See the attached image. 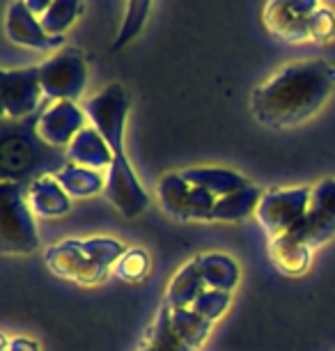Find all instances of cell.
Returning a JSON list of instances; mask_svg holds the SVG:
<instances>
[{
    "label": "cell",
    "instance_id": "obj_27",
    "mask_svg": "<svg viewBox=\"0 0 335 351\" xmlns=\"http://www.w3.org/2000/svg\"><path fill=\"white\" fill-rule=\"evenodd\" d=\"M227 301H229V294L227 291H221V289H207L205 294L200 296L198 301L190 306V310H195L200 317H205L207 322H214L216 317L223 315V310L227 308Z\"/></svg>",
    "mask_w": 335,
    "mask_h": 351
},
{
    "label": "cell",
    "instance_id": "obj_10",
    "mask_svg": "<svg viewBox=\"0 0 335 351\" xmlns=\"http://www.w3.org/2000/svg\"><path fill=\"white\" fill-rule=\"evenodd\" d=\"M103 193L113 202V207L127 218L140 216L149 207L147 191L142 189V184L138 180L136 170L131 168V161L127 156H115L113 163L108 165Z\"/></svg>",
    "mask_w": 335,
    "mask_h": 351
},
{
    "label": "cell",
    "instance_id": "obj_15",
    "mask_svg": "<svg viewBox=\"0 0 335 351\" xmlns=\"http://www.w3.org/2000/svg\"><path fill=\"white\" fill-rule=\"evenodd\" d=\"M179 175L188 184H193V186L209 191V193L214 197H219V200L251 186V182H248L246 177H241L239 172H232L225 168H186V170H182Z\"/></svg>",
    "mask_w": 335,
    "mask_h": 351
},
{
    "label": "cell",
    "instance_id": "obj_28",
    "mask_svg": "<svg viewBox=\"0 0 335 351\" xmlns=\"http://www.w3.org/2000/svg\"><path fill=\"white\" fill-rule=\"evenodd\" d=\"M14 158H18V172H23L32 163V147L23 138H10L3 143V170L8 175V170L14 165Z\"/></svg>",
    "mask_w": 335,
    "mask_h": 351
},
{
    "label": "cell",
    "instance_id": "obj_24",
    "mask_svg": "<svg viewBox=\"0 0 335 351\" xmlns=\"http://www.w3.org/2000/svg\"><path fill=\"white\" fill-rule=\"evenodd\" d=\"M83 0H53L51 8L39 16L44 30L53 37H62V32L76 21L81 14Z\"/></svg>",
    "mask_w": 335,
    "mask_h": 351
},
{
    "label": "cell",
    "instance_id": "obj_17",
    "mask_svg": "<svg viewBox=\"0 0 335 351\" xmlns=\"http://www.w3.org/2000/svg\"><path fill=\"white\" fill-rule=\"evenodd\" d=\"M30 204L37 214L42 216H60L69 211V195L60 184L55 182L53 175L39 177L30 186Z\"/></svg>",
    "mask_w": 335,
    "mask_h": 351
},
{
    "label": "cell",
    "instance_id": "obj_20",
    "mask_svg": "<svg viewBox=\"0 0 335 351\" xmlns=\"http://www.w3.org/2000/svg\"><path fill=\"white\" fill-rule=\"evenodd\" d=\"M260 200H262L260 189H255L251 184V186L236 191V193H232V195L221 197L214 207L212 221H239V218L258 211Z\"/></svg>",
    "mask_w": 335,
    "mask_h": 351
},
{
    "label": "cell",
    "instance_id": "obj_22",
    "mask_svg": "<svg viewBox=\"0 0 335 351\" xmlns=\"http://www.w3.org/2000/svg\"><path fill=\"white\" fill-rule=\"evenodd\" d=\"M198 267H200V274H202V278H205L209 289L229 291L234 287L236 278H239V271H236L234 262L229 260V257H223V255L198 257Z\"/></svg>",
    "mask_w": 335,
    "mask_h": 351
},
{
    "label": "cell",
    "instance_id": "obj_21",
    "mask_svg": "<svg viewBox=\"0 0 335 351\" xmlns=\"http://www.w3.org/2000/svg\"><path fill=\"white\" fill-rule=\"evenodd\" d=\"M170 322H173V328L179 335V340L188 344L190 349L205 342L209 328H212V322H207L205 317H200L190 308H170Z\"/></svg>",
    "mask_w": 335,
    "mask_h": 351
},
{
    "label": "cell",
    "instance_id": "obj_25",
    "mask_svg": "<svg viewBox=\"0 0 335 351\" xmlns=\"http://www.w3.org/2000/svg\"><path fill=\"white\" fill-rule=\"evenodd\" d=\"M147 271H149V255L140 248L127 250V253L115 262V274L120 276L122 280H129V282L145 278Z\"/></svg>",
    "mask_w": 335,
    "mask_h": 351
},
{
    "label": "cell",
    "instance_id": "obj_13",
    "mask_svg": "<svg viewBox=\"0 0 335 351\" xmlns=\"http://www.w3.org/2000/svg\"><path fill=\"white\" fill-rule=\"evenodd\" d=\"M5 32L14 44L35 51H55L64 44V37H53L44 30L42 21L32 14L25 0H12L5 19Z\"/></svg>",
    "mask_w": 335,
    "mask_h": 351
},
{
    "label": "cell",
    "instance_id": "obj_26",
    "mask_svg": "<svg viewBox=\"0 0 335 351\" xmlns=\"http://www.w3.org/2000/svg\"><path fill=\"white\" fill-rule=\"evenodd\" d=\"M308 39L317 44H326L335 39V12L331 8H319L310 19Z\"/></svg>",
    "mask_w": 335,
    "mask_h": 351
},
{
    "label": "cell",
    "instance_id": "obj_5",
    "mask_svg": "<svg viewBox=\"0 0 335 351\" xmlns=\"http://www.w3.org/2000/svg\"><path fill=\"white\" fill-rule=\"evenodd\" d=\"M83 110L92 127L99 131L108 147L113 149V154L127 156L124 154V131H127L129 117V97L122 85H106L101 92H97L95 97H90L83 104Z\"/></svg>",
    "mask_w": 335,
    "mask_h": 351
},
{
    "label": "cell",
    "instance_id": "obj_19",
    "mask_svg": "<svg viewBox=\"0 0 335 351\" xmlns=\"http://www.w3.org/2000/svg\"><path fill=\"white\" fill-rule=\"evenodd\" d=\"M271 260L275 262L282 274H303L308 262H310V248L306 243H301L294 237H280V239L271 241Z\"/></svg>",
    "mask_w": 335,
    "mask_h": 351
},
{
    "label": "cell",
    "instance_id": "obj_3",
    "mask_svg": "<svg viewBox=\"0 0 335 351\" xmlns=\"http://www.w3.org/2000/svg\"><path fill=\"white\" fill-rule=\"evenodd\" d=\"M0 248L5 253H21L28 255L39 246V237L32 211L21 195L18 184L5 180L0 184Z\"/></svg>",
    "mask_w": 335,
    "mask_h": 351
},
{
    "label": "cell",
    "instance_id": "obj_14",
    "mask_svg": "<svg viewBox=\"0 0 335 351\" xmlns=\"http://www.w3.org/2000/svg\"><path fill=\"white\" fill-rule=\"evenodd\" d=\"M67 156L71 163L85 165V168H103V165L113 163V149L108 147V143L103 141V136L95 127H85L78 131V136L71 141Z\"/></svg>",
    "mask_w": 335,
    "mask_h": 351
},
{
    "label": "cell",
    "instance_id": "obj_11",
    "mask_svg": "<svg viewBox=\"0 0 335 351\" xmlns=\"http://www.w3.org/2000/svg\"><path fill=\"white\" fill-rule=\"evenodd\" d=\"M44 90L39 83V67L5 69L0 76V97H3V115L10 120H23L37 110Z\"/></svg>",
    "mask_w": 335,
    "mask_h": 351
},
{
    "label": "cell",
    "instance_id": "obj_2",
    "mask_svg": "<svg viewBox=\"0 0 335 351\" xmlns=\"http://www.w3.org/2000/svg\"><path fill=\"white\" fill-rule=\"evenodd\" d=\"M124 253L127 250L115 239H69L46 250L44 262L55 276L81 285H97L108 276L110 264H115Z\"/></svg>",
    "mask_w": 335,
    "mask_h": 351
},
{
    "label": "cell",
    "instance_id": "obj_6",
    "mask_svg": "<svg viewBox=\"0 0 335 351\" xmlns=\"http://www.w3.org/2000/svg\"><path fill=\"white\" fill-rule=\"evenodd\" d=\"M312 189L301 186V189H273L269 193L262 195L258 218L262 228L269 232V237L280 239V237L292 234L299 228V223L303 221L310 207Z\"/></svg>",
    "mask_w": 335,
    "mask_h": 351
},
{
    "label": "cell",
    "instance_id": "obj_30",
    "mask_svg": "<svg viewBox=\"0 0 335 351\" xmlns=\"http://www.w3.org/2000/svg\"><path fill=\"white\" fill-rule=\"evenodd\" d=\"M51 3H53V0H25V5L30 8L32 14H44V12L51 8Z\"/></svg>",
    "mask_w": 335,
    "mask_h": 351
},
{
    "label": "cell",
    "instance_id": "obj_9",
    "mask_svg": "<svg viewBox=\"0 0 335 351\" xmlns=\"http://www.w3.org/2000/svg\"><path fill=\"white\" fill-rule=\"evenodd\" d=\"M290 237L310 250L335 237V180H324L312 189L308 214Z\"/></svg>",
    "mask_w": 335,
    "mask_h": 351
},
{
    "label": "cell",
    "instance_id": "obj_16",
    "mask_svg": "<svg viewBox=\"0 0 335 351\" xmlns=\"http://www.w3.org/2000/svg\"><path fill=\"white\" fill-rule=\"evenodd\" d=\"M207 289L209 287H207L205 278H202V274H200L198 257H195L193 262H188L186 267H182L179 274L173 278V282H170V291L166 296V303L170 308H190Z\"/></svg>",
    "mask_w": 335,
    "mask_h": 351
},
{
    "label": "cell",
    "instance_id": "obj_12",
    "mask_svg": "<svg viewBox=\"0 0 335 351\" xmlns=\"http://www.w3.org/2000/svg\"><path fill=\"white\" fill-rule=\"evenodd\" d=\"M85 120H88L85 110L78 108L74 101H53L42 110L35 131L46 145L62 147V145H71L78 131L85 129Z\"/></svg>",
    "mask_w": 335,
    "mask_h": 351
},
{
    "label": "cell",
    "instance_id": "obj_18",
    "mask_svg": "<svg viewBox=\"0 0 335 351\" xmlns=\"http://www.w3.org/2000/svg\"><path fill=\"white\" fill-rule=\"evenodd\" d=\"M55 182L67 191V195L74 197H85L92 193H99V191L106 189V180L99 175L97 170L85 168V165H76V163H67L64 168L53 172Z\"/></svg>",
    "mask_w": 335,
    "mask_h": 351
},
{
    "label": "cell",
    "instance_id": "obj_4",
    "mask_svg": "<svg viewBox=\"0 0 335 351\" xmlns=\"http://www.w3.org/2000/svg\"><path fill=\"white\" fill-rule=\"evenodd\" d=\"M39 83L51 101H78L88 85V60L78 49H60L39 64Z\"/></svg>",
    "mask_w": 335,
    "mask_h": 351
},
{
    "label": "cell",
    "instance_id": "obj_29",
    "mask_svg": "<svg viewBox=\"0 0 335 351\" xmlns=\"http://www.w3.org/2000/svg\"><path fill=\"white\" fill-rule=\"evenodd\" d=\"M3 351H39V347L32 340H23V337H16L12 342L3 344Z\"/></svg>",
    "mask_w": 335,
    "mask_h": 351
},
{
    "label": "cell",
    "instance_id": "obj_8",
    "mask_svg": "<svg viewBox=\"0 0 335 351\" xmlns=\"http://www.w3.org/2000/svg\"><path fill=\"white\" fill-rule=\"evenodd\" d=\"M319 8V0H269L262 19L273 37L290 44H303L310 42L308 28Z\"/></svg>",
    "mask_w": 335,
    "mask_h": 351
},
{
    "label": "cell",
    "instance_id": "obj_7",
    "mask_svg": "<svg viewBox=\"0 0 335 351\" xmlns=\"http://www.w3.org/2000/svg\"><path fill=\"white\" fill-rule=\"evenodd\" d=\"M156 193L161 197L163 209L179 221H212L214 207L219 202V197H214L205 189L188 184L179 172L163 175Z\"/></svg>",
    "mask_w": 335,
    "mask_h": 351
},
{
    "label": "cell",
    "instance_id": "obj_23",
    "mask_svg": "<svg viewBox=\"0 0 335 351\" xmlns=\"http://www.w3.org/2000/svg\"><path fill=\"white\" fill-rule=\"evenodd\" d=\"M152 3H154V0H127L120 32H117V39L113 42L110 49L120 51L129 42H134L138 35H140V30L145 28V23H147L149 12H152Z\"/></svg>",
    "mask_w": 335,
    "mask_h": 351
},
{
    "label": "cell",
    "instance_id": "obj_1",
    "mask_svg": "<svg viewBox=\"0 0 335 351\" xmlns=\"http://www.w3.org/2000/svg\"><path fill=\"white\" fill-rule=\"evenodd\" d=\"M335 90V67L312 58L280 67L253 92L251 108L255 120L269 129L299 127L319 112Z\"/></svg>",
    "mask_w": 335,
    "mask_h": 351
}]
</instances>
